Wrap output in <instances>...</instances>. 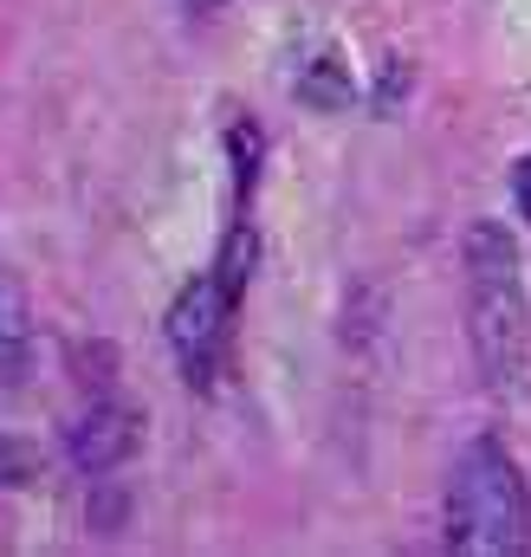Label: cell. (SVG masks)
Listing matches in <instances>:
<instances>
[{"label": "cell", "instance_id": "4", "mask_svg": "<svg viewBox=\"0 0 531 557\" xmlns=\"http://www.w3.org/2000/svg\"><path fill=\"white\" fill-rule=\"evenodd\" d=\"M136 447H143V416L124 409V403H111V396H98L85 416L72 421V434H65L72 467H78V473H91V480H111Z\"/></svg>", "mask_w": 531, "mask_h": 557}, {"label": "cell", "instance_id": "8", "mask_svg": "<svg viewBox=\"0 0 531 557\" xmlns=\"http://www.w3.org/2000/svg\"><path fill=\"white\" fill-rule=\"evenodd\" d=\"M227 162H234V201L247 208L254 188H260V162H266V137L254 117H234L227 124Z\"/></svg>", "mask_w": 531, "mask_h": 557}, {"label": "cell", "instance_id": "5", "mask_svg": "<svg viewBox=\"0 0 531 557\" xmlns=\"http://www.w3.org/2000/svg\"><path fill=\"white\" fill-rule=\"evenodd\" d=\"M298 104H311V111H324V117H337V111L357 104V78H350L344 52H318V59L305 65V78H298Z\"/></svg>", "mask_w": 531, "mask_h": 557}, {"label": "cell", "instance_id": "1", "mask_svg": "<svg viewBox=\"0 0 531 557\" xmlns=\"http://www.w3.org/2000/svg\"><path fill=\"white\" fill-rule=\"evenodd\" d=\"M460 267H467V337H473L480 376H486V389L506 396L526 376L531 357V292L513 227L473 221L460 240Z\"/></svg>", "mask_w": 531, "mask_h": 557}, {"label": "cell", "instance_id": "13", "mask_svg": "<svg viewBox=\"0 0 531 557\" xmlns=\"http://www.w3.org/2000/svg\"><path fill=\"white\" fill-rule=\"evenodd\" d=\"M188 7H195V13H214V7H227V0H188Z\"/></svg>", "mask_w": 531, "mask_h": 557}, {"label": "cell", "instance_id": "3", "mask_svg": "<svg viewBox=\"0 0 531 557\" xmlns=\"http://www.w3.org/2000/svg\"><path fill=\"white\" fill-rule=\"evenodd\" d=\"M234 311L240 298H227V285L208 273H195L175 305H169V344H175V363H182V383L188 389H214L221 383V357H227V331H234Z\"/></svg>", "mask_w": 531, "mask_h": 557}, {"label": "cell", "instance_id": "7", "mask_svg": "<svg viewBox=\"0 0 531 557\" xmlns=\"http://www.w3.org/2000/svg\"><path fill=\"white\" fill-rule=\"evenodd\" d=\"M254 273H260V227L254 221H234L227 240H221V253H214V278L227 285V298H247Z\"/></svg>", "mask_w": 531, "mask_h": 557}, {"label": "cell", "instance_id": "6", "mask_svg": "<svg viewBox=\"0 0 531 557\" xmlns=\"http://www.w3.org/2000/svg\"><path fill=\"white\" fill-rule=\"evenodd\" d=\"M26 285L0 267V383L26 376Z\"/></svg>", "mask_w": 531, "mask_h": 557}, {"label": "cell", "instance_id": "9", "mask_svg": "<svg viewBox=\"0 0 531 557\" xmlns=\"http://www.w3.org/2000/svg\"><path fill=\"white\" fill-rule=\"evenodd\" d=\"M46 473V454H39V441H26V434H0V493H20V486H33Z\"/></svg>", "mask_w": 531, "mask_h": 557}, {"label": "cell", "instance_id": "12", "mask_svg": "<svg viewBox=\"0 0 531 557\" xmlns=\"http://www.w3.org/2000/svg\"><path fill=\"white\" fill-rule=\"evenodd\" d=\"M513 201H519V214L531 221V156H519V169H513Z\"/></svg>", "mask_w": 531, "mask_h": 557}, {"label": "cell", "instance_id": "2", "mask_svg": "<svg viewBox=\"0 0 531 557\" xmlns=\"http://www.w3.org/2000/svg\"><path fill=\"white\" fill-rule=\"evenodd\" d=\"M441 539L454 557H526L531 552V486L519 460L480 434L447 473L441 499Z\"/></svg>", "mask_w": 531, "mask_h": 557}, {"label": "cell", "instance_id": "11", "mask_svg": "<svg viewBox=\"0 0 531 557\" xmlns=\"http://www.w3.org/2000/svg\"><path fill=\"white\" fill-rule=\"evenodd\" d=\"M78 363H85V370H78L85 389H111V376H118V370H111V363H118V344H85Z\"/></svg>", "mask_w": 531, "mask_h": 557}, {"label": "cell", "instance_id": "10", "mask_svg": "<svg viewBox=\"0 0 531 557\" xmlns=\"http://www.w3.org/2000/svg\"><path fill=\"white\" fill-rule=\"evenodd\" d=\"M408 91H415V65H408V59H383L376 91H370V111H376V117H396Z\"/></svg>", "mask_w": 531, "mask_h": 557}]
</instances>
